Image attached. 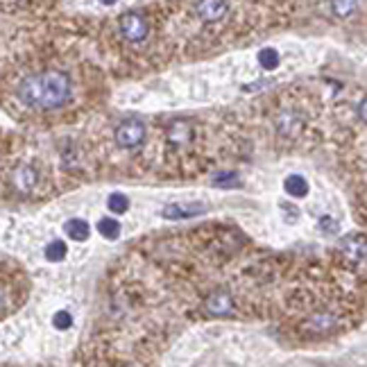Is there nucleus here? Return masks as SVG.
<instances>
[{"mask_svg":"<svg viewBox=\"0 0 367 367\" xmlns=\"http://www.w3.org/2000/svg\"><path fill=\"white\" fill-rule=\"evenodd\" d=\"M213 184L218 188H238L240 186V177L236 173H218L213 177Z\"/></svg>","mask_w":367,"mask_h":367,"instance_id":"obj_16","label":"nucleus"},{"mask_svg":"<svg viewBox=\"0 0 367 367\" xmlns=\"http://www.w3.org/2000/svg\"><path fill=\"white\" fill-rule=\"evenodd\" d=\"M98 232L105 238H116L120 234V225L118 220H111V218H102L98 222Z\"/></svg>","mask_w":367,"mask_h":367,"instance_id":"obj_17","label":"nucleus"},{"mask_svg":"<svg viewBox=\"0 0 367 367\" xmlns=\"http://www.w3.org/2000/svg\"><path fill=\"white\" fill-rule=\"evenodd\" d=\"M16 94L23 105L30 109H39V111L60 109L71 98V79L60 71L34 73L28 75L26 79H21Z\"/></svg>","mask_w":367,"mask_h":367,"instance_id":"obj_1","label":"nucleus"},{"mask_svg":"<svg viewBox=\"0 0 367 367\" xmlns=\"http://www.w3.org/2000/svg\"><path fill=\"white\" fill-rule=\"evenodd\" d=\"M334 327H336V317L329 315V313H320V315L311 317L304 324V329L308 331V334H327V331H331Z\"/></svg>","mask_w":367,"mask_h":367,"instance_id":"obj_10","label":"nucleus"},{"mask_svg":"<svg viewBox=\"0 0 367 367\" xmlns=\"http://www.w3.org/2000/svg\"><path fill=\"white\" fill-rule=\"evenodd\" d=\"M195 11H198V16L202 21L215 23L227 16L229 0H198V3H195Z\"/></svg>","mask_w":367,"mask_h":367,"instance_id":"obj_7","label":"nucleus"},{"mask_svg":"<svg viewBox=\"0 0 367 367\" xmlns=\"http://www.w3.org/2000/svg\"><path fill=\"white\" fill-rule=\"evenodd\" d=\"M109 209L116 213V215H120V213H125L130 209V200H128V195H123V193H113L111 198H109Z\"/></svg>","mask_w":367,"mask_h":367,"instance_id":"obj_18","label":"nucleus"},{"mask_svg":"<svg viewBox=\"0 0 367 367\" xmlns=\"http://www.w3.org/2000/svg\"><path fill=\"white\" fill-rule=\"evenodd\" d=\"M120 32L130 43H141L147 39L150 28H147V21L139 14V11H128V14L120 16Z\"/></svg>","mask_w":367,"mask_h":367,"instance_id":"obj_3","label":"nucleus"},{"mask_svg":"<svg viewBox=\"0 0 367 367\" xmlns=\"http://www.w3.org/2000/svg\"><path fill=\"white\" fill-rule=\"evenodd\" d=\"M64 232L68 238H73V240H86L89 238V225L84 220H79V218H73V220H68L64 225Z\"/></svg>","mask_w":367,"mask_h":367,"instance_id":"obj_12","label":"nucleus"},{"mask_svg":"<svg viewBox=\"0 0 367 367\" xmlns=\"http://www.w3.org/2000/svg\"><path fill=\"white\" fill-rule=\"evenodd\" d=\"M145 141V125L136 118H130L118 125L116 130V143L125 150H134V147H139L141 143Z\"/></svg>","mask_w":367,"mask_h":367,"instance_id":"obj_2","label":"nucleus"},{"mask_svg":"<svg viewBox=\"0 0 367 367\" xmlns=\"http://www.w3.org/2000/svg\"><path fill=\"white\" fill-rule=\"evenodd\" d=\"M283 188L288 195H293V198H306L308 195V181L302 175H290L288 179H286Z\"/></svg>","mask_w":367,"mask_h":367,"instance_id":"obj_11","label":"nucleus"},{"mask_svg":"<svg viewBox=\"0 0 367 367\" xmlns=\"http://www.w3.org/2000/svg\"><path fill=\"white\" fill-rule=\"evenodd\" d=\"M14 184L21 191H30L34 184H37V173L30 166H21L14 173Z\"/></svg>","mask_w":367,"mask_h":367,"instance_id":"obj_13","label":"nucleus"},{"mask_svg":"<svg viewBox=\"0 0 367 367\" xmlns=\"http://www.w3.org/2000/svg\"><path fill=\"white\" fill-rule=\"evenodd\" d=\"M259 64L261 68H266V71H274V68L279 66V52L274 48H263L259 52Z\"/></svg>","mask_w":367,"mask_h":367,"instance_id":"obj_15","label":"nucleus"},{"mask_svg":"<svg viewBox=\"0 0 367 367\" xmlns=\"http://www.w3.org/2000/svg\"><path fill=\"white\" fill-rule=\"evenodd\" d=\"M193 139V128L188 120H175L173 125L168 128V141L181 147V145H188Z\"/></svg>","mask_w":367,"mask_h":367,"instance_id":"obj_9","label":"nucleus"},{"mask_svg":"<svg viewBox=\"0 0 367 367\" xmlns=\"http://www.w3.org/2000/svg\"><path fill=\"white\" fill-rule=\"evenodd\" d=\"M202 213H206V206L202 202H188V204L173 202V204L164 206V211H162L166 220H186V218H195Z\"/></svg>","mask_w":367,"mask_h":367,"instance_id":"obj_5","label":"nucleus"},{"mask_svg":"<svg viewBox=\"0 0 367 367\" xmlns=\"http://www.w3.org/2000/svg\"><path fill=\"white\" fill-rule=\"evenodd\" d=\"M206 313L213 315V317H225V315H232L234 313V300L232 295L225 293V290H215L206 297L204 302Z\"/></svg>","mask_w":367,"mask_h":367,"instance_id":"obj_6","label":"nucleus"},{"mask_svg":"<svg viewBox=\"0 0 367 367\" xmlns=\"http://www.w3.org/2000/svg\"><path fill=\"white\" fill-rule=\"evenodd\" d=\"M338 252L349 263H361L367 259V238L363 234H349L345 238H340Z\"/></svg>","mask_w":367,"mask_h":367,"instance_id":"obj_4","label":"nucleus"},{"mask_svg":"<svg viewBox=\"0 0 367 367\" xmlns=\"http://www.w3.org/2000/svg\"><path fill=\"white\" fill-rule=\"evenodd\" d=\"M100 3H102V5H113L116 0H100Z\"/></svg>","mask_w":367,"mask_h":367,"instance_id":"obj_23","label":"nucleus"},{"mask_svg":"<svg viewBox=\"0 0 367 367\" xmlns=\"http://www.w3.org/2000/svg\"><path fill=\"white\" fill-rule=\"evenodd\" d=\"M64 254H66V245L62 240H52V243H48V247H45V259L48 261H62Z\"/></svg>","mask_w":367,"mask_h":367,"instance_id":"obj_19","label":"nucleus"},{"mask_svg":"<svg viewBox=\"0 0 367 367\" xmlns=\"http://www.w3.org/2000/svg\"><path fill=\"white\" fill-rule=\"evenodd\" d=\"M358 7V0H331V9L338 18H347L351 16Z\"/></svg>","mask_w":367,"mask_h":367,"instance_id":"obj_14","label":"nucleus"},{"mask_svg":"<svg viewBox=\"0 0 367 367\" xmlns=\"http://www.w3.org/2000/svg\"><path fill=\"white\" fill-rule=\"evenodd\" d=\"M358 118L367 125V98L361 102V105H358Z\"/></svg>","mask_w":367,"mask_h":367,"instance_id":"obj_22","label":"nucleus"},{"mask_svg":"<svg viewBox=\"0 0 367 367\" xmlns=\"http://www.w3.org/2000/svg\"><path fill=\"white\" fill-rule=\"evenodd\" d=\"M320 229H322L324 234H336L338 232V222L331 215H322V218H320Z\"/></svg>","mask_w":367,"mask_h":367,"instance_id":"obj_21","label":"nucleus"},{"mask_svg":"<svg viewBox=\"0 0 367 367\" xmlns=\"http://www.w3.org/2000/svg\"><path fill=\"white\" fill-rule=\"evenodd\" d=\"M52 324L57 329H68V327L73 324V317H71V313H68V311H57L55 317H52Z\"/></svg>","mask_w":367,"mask_h":367,"instance_id":"obj_20","label":"nucleus"},{"mask_svg":"<svg viewBox=\"0 0 367 367\" xmlns=\"http://www.w3.org/2000/svg\"><path fill=\"white\" fill-rule=\"evenodd\" d=\"M274 125H277V132H279L281 136H288V139H293V136H297V134L302 132V128H304V118H302L297 111L286 109V111H281L279 116H277Z\"/></svg>","mask_w":367,"mask_h":367,"instance_id":"obj_8","label":"nucleus"}]
</instances>
